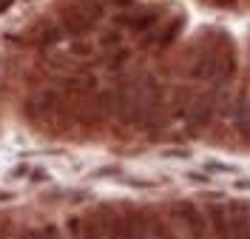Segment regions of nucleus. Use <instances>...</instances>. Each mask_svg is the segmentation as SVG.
I'll list each match as a JSON object with an SVG mask.
<instances>
[{"label":"nucleus","instance_id":"f257e3e1","mask_svg":"<svg viewBox=\"0 0 250 239\" xmlns=\"http://www.w3.org/2000/svg\"><path fill=\"white\" fill-rule=\"evenodd\" d=\"M62 103H71L68 97L62 94L60 83L54 80V83H46L40 91H34L29 97V103H26V111H29L31 120H37V123H46L51 117H57L62 111Z\"/></svg>","mask_w":250,"mask_h":239},{"label":"nucleus","instance_id":"f03ea898","mask_svg":"<svg viewBox=\"0 0 250 239\" xmlns=\"http://www.w3.org/2000/svg\"><path fill=\"white\" fill-rule=\"evenodd\" d=\"M171 219H173V225H179L185 231L182 239H213L208 214H205L202 208H196L193 202H173Z\"/></svg>","mask_w":250,"mask_h":239},{"label":"nucleus","instance_id":"7ed1b4c3","mask_svg":"<svg viewBox=\"0 0 250 239\" xmlns=\"http://www.w3.org/2000/svg\"><path fill=\"white\" fill-rule=\"evenodd\" d=\"M162 20H165V12L159 6H142L137 12H128L120 23H123L125 32H131V34H148V32H154Z\"/></svg>","mask_w":250,"mask_h":239},{"label":"nucleus","instance_id":"20e7f679","mask_svg":"<svg viewBox=\"0 0 250 239\" xmlns=\"http://www.w3.org/2000/svg\"><path fill=\"white\" fill-rule=\"evenodd\" d=\"M228 225H230V239H250V202H230Z\"/></svg>","mask_w":250,"mask_h":239},{"label":"nucleus","instance_id":"39448f33","mask_svg":"<svg viewBox=\"0 0 250 239\" xmlns=\"http://www.w3.org/2000/svg\"><path fill=\"white\" fill-rule=\"evenodd\" d=\"M230 117H233V128L242 134V137H248L250 140V97H239L233 103V111H230Z\"/></svg>","mask_w":250,"mask_h":239},{"label":"nucleus","instance_id":"423d86ee","mask_svg":"<svg viewBox=\"0 0 250 239\" xmlns=\"http://www.w3.org/2000/svg\"><path fill=\"white\" fill-rule=\"evenodd\" d=\"M37 239H62V234H60V228H57V225H46V228L37 234Z\"/></svg>","mask_w":250,"mask_h":239},{"label":"nucleus","instance_id":"0eeeda50","mask_svg":"<svg viewBox=\"0 0 250 239\" xmlns=\"http://www.w3.org/2000/svg\"><path fill=\"white\" fill-rule=\"evenodd\" d=\"M9 6H12V0H0V15H3V12H6Z\"/></svg>","mask_w":250,"mask_h":239},{"label":"nucleus","instance_id":"6e6552de","mask_svg":"<svg viewBox=\"0 0 250 239\" xmlns=\"http://www.w3.org/2000/svg\"><path fill=\"white\" fill-rule=\"evenodd\" d=\"M26 239H37V234H29V237H26Z\"/></svg>","mask_w":250,"mask_h":239}]
</instances>
